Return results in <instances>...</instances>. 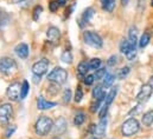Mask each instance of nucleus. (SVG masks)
Segmentation results:
<instances>
[{"instance_id":"f257e3e1","label":"nucleus","mask_w":153,"mask_h":139,"mask_svg":"<svg viewBox=\"0 0 153 139\" xmlns=\"http://www.w3.org/2000/svg\"><path fill=\"white\" fill-rule=\"evenodd\" d=\"M52 127H53V121H52L51 118H49L46 116L39 117L37 119V121H36V124H35L36 133L38 136H42V137L49 135V132L52 130Z\"/></svg>"},{"instance_id":"f03ea898","label":"nucleus","mask_w":153,"mask_h":139,"mask_svg":"<svg viewBox=\"0 0 153 139\" xmlns=\"http://www.w3.org/2000/svg\"><path fill=\"white\" fill-rule=\"evenodd\" d=\"M139 130H140V124L135 118L127 119L121 126V133L125 137H132L135 133H138Z\"/></svg>"},{"instance_id":"7ed1b4c3","label":"nucleus","mask_w":153,"mask_h":139,"mask_svg":"<svg viewBox=\"0 0 153 139\" xmlns=\"http://www.w3.org/2000/svg\"><path fill=\"white\" fill-rule=\"evenodd\" d=\"M48 79H49V81L58 84V85L64 84L68 79V72L62 67H55L48 74Z\"/></svg>"},{"instance_id":"20e7f679","label":"nucleus","mask_w":153,"mask_h":139,"mask_svg":"<svg viewBox=\"0 0 153 139\" xmlns=\"http://www.w3.org/2000/svg\"><path fill=\"white\" fill-rule=\"evenodd\" d=\"M83 39H84V42L87 45H89L91 47H95V48H100L103 45L102 38L96 32H93V31H85L83 33Z\"/></svg>"},{"instance_id":"39448f33","label":"nucleus","mask_w":153,"mask_h":139,"mask_svg":"<svg viewBox=\"0 0 153 139\" xmlns=\"http://www.w3.org/2000/svg\"><path fill=\"white\" fill-rule=\"evenodd\" d=\"M13 116V108L11 104H2L0 105V124L1 125H6L8 124L10 119Z\"/></svg>"},{"instance_id":"423d86ee","label":"nucleus","mask_w":153,"mask_h":139,"mask_svg":"<svg viewBox=\"0 0 153 139\" xmlns=\"http://www.w3.org/2000/svg\"><path fill=\"white\" fill-rule=\"evenodd\" d=\"M17 70V63L11 58H1L0 59V72L5 74H10Z\"/></svg>"},{"instance_id":"0eeeda50","label":"nucleus","mask_w":153,"mask_h":139,"mask_svg":"<svg viewBox=\"0 0 153 139\" xmlns=\"http://www.w3.org/2000/svg\"><path fill=\"white\" fill-rule=\"evenodd\" d=\"M20 92H22V85L19 83L14 81L7 89V97L12 102H17L20 99Z\"/></svg>"},{"instance_id":"6e6552de","label":"nucleus","mask_w":153,"mask_h":139,"mask_svg":"<svg viewBox=\"0 0 153 139\" xmlns=\"http://www.w3.org/2000/svg\"><path fill=\"white\" fill-rule=\"evenodd\" d=\"M152 92H153V89L151 87L150 84H145V85H143L140 92H139L138 96H137V100H138L139 103H145V102H147V100L150 99Z\"/></svg>"},{"instance_id":"1a4fd4ad","label":"nucleus","mask_w":153,"mask_h":139,"mask_svg":"<svg viewBox=\"0 0 153 139\" xmlns=\"http://www.w3.org/2000/svg\"><path fill=\"white\" fill-rule=\"evenodd\" d=\"M48 69H49V60L48 59H42V60L33 64L32 72H33V74L42 77L43 74H45L48 72Z\"/></svg>"},{"instance_id":"9d476101","label":"nucleus","mask_w":153,"mask_h":139,"mask_svg":"<svg viewBox=\"0 0 153 139\" xmlns=\"http://www.w3.org/2000/svg\"><path fill=\"white\" fill-rule=\"evenodd\" d=\"M67 127H68V123H67L65 118L59 117V118L53 123L52 130H53V132H55L56 136H61V135H63V133L67 131Z\"/></svg>"},{"instance_id":"9b49d317","label":"nucleus","mask_w":153,"mask_h":139,"mask_svg":"<svg viewBox=\"0 0 153 139\" xmlns=\"http://www.w3.org/2000/svg\"><path fill=\"white\" fill-rule=\"evenodd\" d=\"M106 130H107V118H102L100 123L94 127L93 135L95 136V138H102L106 135Z\"/></svg>"},{"instance_id":"f8f14e48","label":"nucleus","mask_w":153,"mask_h":139,"mask_svg":"<svg viewBox=\"0 0 153 139\" xmlns=\"http://www.w3.org/2000/svg\"><path fill=\"white\" fill-rule=\"evenodd\" d=\"M46 37H48V39H49L51 42H57V41L59 40V38H61V31H59L57 27L51 26V27H49L48 31H46Z\"/></svg>"},{"instance_id":"ddd939ff","label":"nucleus","mask_w":153,"mask_h":139,"mask_svg":"<svg viewBox=\"0 0 153 139\" xmlns=\"http://www.w3.org/2000/svg\"><path fill=\"white\" fill-rule=\"evenodd\" d=\"M14 52H16V54H17L20 59H26L27 56H29V46H27L26 44L22 42V44H19V45L16 46Z\"/></svg>"},{"instance_id":"4468645a","label":"nucleus","mask_w":153,"mask_h":139,"mask_svg":"<svg viewBox=\"0 0 153 139\" xmlns=\"http://www.w3.org/2000/svg\"><path fill=\"white\" fill-rule=\"evenodd\" d=\"M94 8L93 7H88L84 12H83V14H82V18L79 19V26L81 27H83V23H89L90 21V19L94 17Z\"/></svg>"},{"instance_id":"2eb2a0df","label":"nucleus","mask_w":153,"mask_h":139,"mask_svg":"<svg viewBox=\"0 0 153 139\" xmlns=\"http://www.w3.org/2000/svg\"><path fill=\"white\" fill-rule=\"evenodd\" d=\"M56 105L57 104L55 102H48L43 97H39L38 99H37V107H38V110H49V108L55 107Z\"/></svg>"},{"instance_id":"dca6fc26","label":"nucleus","mask_w":153,"mask_h":139,"mask_svg":"<svg viewBox=\"0 0 153 139\" xmlns=\"http://www.w3.org/2000/svg\"><path fill=\"white\" fill-rule=\"evenodd\" d=\"M128 40H129V42H131L134 47H137V42H138V29H137V27L132 26V27L129 29Z\"/></svg>"},{"instance_id":"f3484780","label":"nucleus","mask_w":153,"mask_h":139,"mask_svg":"<svg viewBox=\"0 0 153 139\" xmlns=\"http://www.w3.org/2000/svg\"><path fill=\"white\" fill-rule=\"evenodd\" d=\"M141 121H143L144 126H147V127H150L151 125H153V110L146 112V113L143 116Z\"/></svg>"},{"instance_id":"a211bd4d","label":"nucleus","mask_w":153,"mask_h":139,"mask_svg":"<svg viewBox=\"0 0 153 139\" xmlns=\"http://www.w3.org/2000/svg\"><path fill=\"white\" fill-rule=\"evenodd\" d=\"M89 70H90L89 69V64L87 61H81L77 66V73H78L79 77H84V75H87Z\"/></svg>"},{"instance_id":"6ab92c4d","label":"nucleus","mask_w":153,"mask_h":139,"mask_svg":"<svg viewBox=\"0 0 153 139\" xmlns=\"http://www.w3.org/2000/svg\"><path fill=\"white\" fill-rule=\"evenodd\" d=\"M93 98L94 99H105L106 93L103 91V86H96L93 90Z\"/></svg>"},{"instance_id":"aec40b11","label":"nucleus","mask_w":153,"mask_h":139,"mask_svg":"<svg viewBox=\"0 0 153 139\" xmlns=\"http://www.w3.org/2000/svg\"><path fill=\"white\" fill-rule=\"evenodd\" d=\"M134 46L129 42V40H127V39H123L121 42H120V52L121 53H125V54H127L128 53V51H131V48H133Z\"/></svg>"},{"instance_id":"412c9836","label":"nucleus","mask_w":153,"mask_h":139,"mask_svg":"<svg viewBox=\"0 0 153 139\" xmlns=\"http://www.w3.org/2000/svg\"><path fill=\"white\" fill-rule=\"evenodd\" d=\"M116 93H117V87H113L112 89V91L106 96V99H105V103L103 105H106V106H111V104L113 103V100H114L115 96H116Z\"/></svg>"},{"instance_id":"4be33fe9","label":"nucleus","mask_w":153,"mask_h":139,"mask_svg":"<svg viewBox=\"0 0 153 139\" xmlns=\"http://www.w3.org/2000/svg\"><path fill=\"white\" fill-rule=\"evenodd\" d=\"M102 2V8L107 12H112L114 10L115 4H116V0H101Z\"/></svg>"},{"instance_id":"5701e85b","label":"nucleus","mask_w":153,"mask_h":139,"mask_svg":"<svg viewBox=\"0 0 153 139\" xmlns=\"http://www.w3.org/2000/svg\"><path fill=\"white\" fill-rule=\"evenodd\" d=\"M114 74H112V73H106V75H105V78H103V87H109V86H112V84L114 83Z\"/></svg>"},{"instance_id":"b1692460","label":"nucleus","mask_w":153,"mask_h":139,"mask_svg":"<svg viewBox=\"0 0 153 139\" xmlns=\"http://www.w3.org/2000/svg\"><path fill=\"white\" fill-rule=\"evenodd\" d=\"M150 40H151V35L149 34V33H144V34L141 35L140 40H139V47H140V48L146 47V46L149 45Z\"/></svg>"},{"instance_id":"393cba45","label":"nucleus","mask_w":153,"mask_h":139,"mask_svg":"<svg viewBox=\"0 0 153 139\" xmlns=\"http://www.w3.org/2000/svg\"><path fill=\"white\" fill-rule=\"evenodd\" d=\"M61 60L63 63H65V64H71L73 63V54H71V52L68 51V50L64 51L62 53V56H61Z\"/></svg>"},{"instance_id":"a878e982","label":"nucleus","mask_w":153,"mask_h":139,"mask_svg":"<svg viewBox=\"0 0 153 139\" xmlns=\"http://www.w3.org/2000/svg\"><path fill=\"white\" fill-rule=\"evenodd\" d=\"M8 23H10V15L6 12L0 11V27L6 26Z\"/></svg>"},{"instance_id":"bb28decb","label":"nucleus","mask_w":153,"mask_h":139,"mask_svg":"<svg viewBox=\"0 0 153 139\" xmlns=\"http://www.w3.org/2000/svg\"><path fill=\"white\" fill-rule=\"evenodd\" d=\"M85 120V116L83 112H78L76 116H75V119H74V124L76 126H81Z\"/></svg>"},{"instance_id":"cd10ccee","label":"nucleus","mask_w":153,"mask_h":139,"mask_svg":"<svg viewBox=\"0 0 153 139\" xmlns=\"http://www.w3.org/2000/svg\"><path fill=\"white\" fill-rule=\"evenodd\" d=\"M89 69L90 70H99L100 69V66H101V59H99V58H94V59H91V60H89Z\"/></svg>"},{"instance_id":"c85d7f7f","label":"nucleus","mask_w":153,"mask_h":139,"mask_svg":"<svg viewBox=\"0 0 153 139\" xmlns=\"http://www.w3.org/2000/svg\"><path fill=\"white\" fill-rule=\"evenodd\" d=\"M129 72H131V69L128 67V66H125V67H122V69H120L117 71V78L119 79H125L128 74H129Z\"/></svg>"},{"instance_id":"c756f323","label":"nucleus","mask_w":153,"mask_h":139,"mask_svg":"<svg viewBox=\"0 0 153 139\" xmlns=\"http://www.w3.org/2000/svg\"><path fill=\"white\" fill-rule=\"evenodd\" d=\"M29 83L26 81V80H24L23 81V84H22V92H20V99H24V98H26V96H27V93H29Z\"/></svg>"},{"instance_id":"7c9ffc66","label":"nucleus","mask_w":153,"mask_h":139,"mask_svg":"<svg viewBox=\"0 0 153 139\" xmlns=\"http://www.w3.org/2000/svg\"><path fill=\"white\" fill-rule=\"evenodd\" d=\"M106 69H99L96 70V72H95V74H94V78H95V80H102L103 78H105V75H106Z\"/></svg>"},{"instance_id":"2f4dec72","label":"nucleus","mask_w":153,"mask_h":139,"mask_svg":"<svg viewBox=\"0 0 153 139\" xmlns=\"http://www.w3.org/2000/svg\"><path fill=\"white\" fill-rule=\"evenodd\" d=\"M126 57H127V59L129 61H133L135 59V57H137V47L131 48V51H128V53L126 54Z\"/></svg>"},{"instance_id":"473e14b6","label":"nucleus","mask_w":153,"mask_h":139,"mask_svg":"<svg viewBox=\"0 0 153 139\" xmlns=\"http://www.w3.org/2000/svg\"><path fill=\"white\" fill-rule=\"evenodd\" d=\"M82 98H83V91H82V89L78 86L76 89V92H75V97H74V100L76 102V103H79L81 100H82Z\"/></svg>"},{"instance_id":"72a5a7b5","label":"nucleus","mask_w":153,"mask_h":139,"mask_svg":"<svg viewBox=\"0 0 153 139\" xmlns=\"http://www.w3.org/2000/svg\"><path fill=\"white\" fill-rule=\"evenodd\" d=\"M42 12H43V7L42 6H36L33 8V20H36V21L38 20L40 14H42Z\"/></svg>"},{"instance_id":"f704fd0d","label":"nucleus","mask_w":153,"mask_h":139,"mask_svg":"<svg viewBox=\"0 0 153 139\" xmlns=\"http://www.w3.org/2000/svg\"><path fill=\"white\" fill-rule=\"evenodd\" d=\"M70 100H71V91H70V89H67V90H64V93H63V102L65 104H68Z\"/></svg>"},{"instance_id":"c9c22d12","label":"nucleus","mask_w":153,"mask_h":139,"mask_svg":"<svg viewBox=\"0 0 153 139\" xmlns=\"http://www.w3.org/2000/svg\"><path fill=\"white\" fill-rule=\"evenodd\" d=\"M95 81V78H94V75H91V74H89V75H85L84 77V84L87 85V86H90V85H93V83Z\"/></svg>"},{"instance_id":"e433bc0d","label":"nucleus","mask_w":153,"mask_h":139,"mask_svg":"<svg viewBox=\"0 0 153 139\" xmlns=\"http://www.w3.org/2000/svg\"><path fill=\"white\" fill-rule=\"evenodd\" d=\"M16 130H17V127H16V125H12V126H10L7 130H6V132H5V137L6 138H10L14 132H16Z\"/></svg>"},{"instance_id":"4c0bfd02","label":"nucleus","mask_w":153,"mask_h":139,"mask_svg":"<svg viewBox=\"0 0 153 139\" xmlns=\"http://www.w3.org/2000/svg\"><path fill=\"white\" fill-rule=\"evenodd\" d=\"M103 99H95V102H94V104L91 105V112H96L97 110H99V107H100V104H101V102H102Z\"/></svg>"},{"instance_id":"58836bf2","label":"nucleus","mask_w":153,"mask_h":139,"mask_svg":"<svg viewBox=\"0 0 153 139\" xmlns=\"http://www.w3.org/2000/svg\"><path fill=\"white\" fill-rule=\"evenodd\" d=\"M117 59H119V58H117V56H115L114 54V56H112V57L107 60V64H108L109 66H115V65L117 64Z\"/></svg>"},{"instance_id":"ea45409f","label":"nucleus","mask_w":153,"mask_h":139,"mask_svg":"<svg viewBox=\"0 0 153 139\" xmlns=\"http://www.w3.org/2000/svg\"><path fill=\"white\" fill-rule=\"evenodd\" d=\"M58 7H59V5H58L57 1H51V2L49 4V10H50L51 12H56V11L58 10Z\"/></svg>"},{"instance_id":"a19ab883","label":"nucleus","mask_w":153,"mask_h":139,"mask_svg":"<svg viewBox=\"0 0 153 139\" xmlns=\"http://www.w3.org/2000/svg\"><path fill=\"white\" fill-rule=\"evenodd\" d=\"M145 2L146 0H138V12L141 13L145 10Z\"/></svg>"},{"instance_id":"79ce46f5","label":"nucleus","mask_w":153,"mask_h":139,"mask_svg":"<svg viewBox=\"0 0 153 139\" xmlns=\"http://www.w3.org/2000/svg\"><path fill=\"white\" fill-rule=\"evenodd\" d=\"M16 4H18V5H22V6H25V4H27V1L29 0H13Z\"/></svg>"},{"instance_id":"37998d69","label":"nucleus","mask_w":153,"mask_h":139,"mask_svg":"<svg viewBox=\"0 0 153 139\" xmlns=\"http://www.w3.org/2000/svg\"><path fill=\"white\" fill-rule=\"evenodd\" d=\"M39 81H40V75H36V74H35V77H33V83H35V84H38Z\"/></svg>"},{"instance_id":"c03bdc74","label":"nucleus","mask_w":153,"mask_h":139,"mask_svg":"<svg viewBox=\"0 0 153 139\" xmlns=\"http://www.w3.org/2000/svg\"><path fill=\"white\" fill-rule=\"evenodd\" d=\"M57 2H58L59 6H64L67 4V0H57Z\"/></svg>"},{"instance_id":"a18cd8bd","label":"nucleus","mask_w":153,"mask_h":139,"mask_svg":"<svg viewBox=\"0 0 153 139\" xmlns=\"http://www.w3.org/2000/svg\"><path fill=\"white\" fill-rule=\"evenodd\" d=\"M128 2H129V0H121L122 6H127V5H128Z\"/></svg>"},{"instance_id":"49530a36","label":"nucleus","mask_w":153,"mask_h":139,"mask_svg":"<svg viewBox=\"0 0 153 139\" xmlns=\"http://www.w3.org/2000/svg\"><path fill=\"white\" fill-rule=\"evenodd\" d=\"M149 84L151 85V87L153 89V77H151V78H150V81H149Z\"/></svg>"},{"instance_id":"de8ad7c7","label":"nucleus","mask_w":153,"mask_h":139,"mask_svg":"<svg viewBox=\"0 0 153 139\" xmlns=\"http://www.w3.org/2000/svg\"><path fill=\"white\" fill-rule=\"evenodd\" d=\"M151 6H153V0H151Z\"/></svg>"},{"instance_id":"09e8293b","label":"nucleus","mask_w":153,"mask_h":139,"mask_svg":"<svg viewBox=\"0 0 153 139\" xmlns=\"http://www.w3.org/2000/svg\"><path fill=\"white\" fill-rule=\"evenodd\" d=\"M52 139H61V138H58V137H55V138H52Z\"/></svg>"},{"instance_id":"8fccbe9b","label":"nucleus","mask_w":153,"mask_h":139,"mask_svg":"<svg viewBox=\"0 0 153 139\" xmlns=\"http://www.w3.org/2000/svg\"><path fill=\"white\" fill-rule=\"evenodd\" d=\"M91 139H97V138H91Z\"/></svg>"}]
</instances>
